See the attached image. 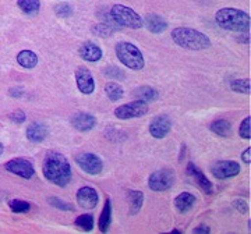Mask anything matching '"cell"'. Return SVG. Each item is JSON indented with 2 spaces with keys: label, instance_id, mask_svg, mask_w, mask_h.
Listing matches in <instances>:
<instances>
[{
  "label": "cell",
  "instance_id": "obj_13",
  "mask_svg": "<svg viewBox=\"0 0 251 234\" xmlns=\"http://www.w3.org/2000/svg\"><path fill=\"white\" fill-rule=\"evenodd\" d=\"M77 201L84 209H94L98 205V192L92 187H82L77 191Z\"/></svg>",
  "mask_w": 251,
  "mask_h": 234
},
{
  "label": "cell",
  "instance_id": "obj_23",
  "mask_svg": "<svg viewBox=\"0 0 251 234\" xmlns=\"http://www.w3.org/2000/svg\"><path fill=\"white\" fill-rule=\"evenodd\" d=\"M209 128H211V131H212V133L221 135V137H227V135L230 134V131H232V126H230V123H229L227 120H224V118L214 121Z\"/></svg>",
  "mask_w": 251,
  "mask_h": 234
},
{
  "label": "cell",
  "instance_id": "obj_20",
  "mask_svg": "<svg viewBox=\"0 0 251 234\" xmlns=\"http://www.w3.org/2000/svg\"><path fill=\"white\" fill-rule=\"evenodd\" d=\"M17 62L24 69H34L38 64V56L32 50H21L17 54Z\"/></svg>",
  "mask_w": 251,
  "mask_h": 234
},
{
  "label": "cell",
  "instance_id": "obj_33",
  "mask_svg": "<svg viewBox=\"0 0 251 234\" xmlns=\"http://www.w3.org/2000/svg\"><path fill=\"white\" fill-rule=\"evenodd\" d=\"M54 11H56V14L59 17H69V16H72L73 9L72 6H69V4H59V6L54 7Z\"/></svg>",
  "mask_w": 251,
  "mask_h": 234
},
{
  "label": "cell",
  "instance_id": "obj_6",
  "mask_svg": "<svg viewBox=\"0 0 251 234\" xmlns=\"http://www.w3.org/2000/svg\"><path fill=\"white\" fill-rule=\"evenodd\" d=\"M148 113V103L144 100H133L130 103L122 105L115 110V116L120 120H127V118H135L141 117Z\"/></svg>",
  "mask_w": 251,
  "mask_h": 234
},
{
  "label": "cell",
  "instance_id": "obj_27",
  "mask_svg": "<svg viewBox=\"0 0 251 234\" xmlns=\"http://www.w3.org/2000/svg\"><path fill=\"white\" fill-rule=\"evenodd\" d=\"M9 207L16 213H27L31 209V205L28 202H25V201H23V199H13V201H10Z\"/></svg>",
  "mask_w": 251,
  "mask_h": 234
},
{
  "label": "cell",
  "instance_id": "obj_17",
  "mask_svg": "<svg viewBox=\"0 0 251 234\" xmlns=\"http://www.w3.org/2000/svg\"><path fill=\"white\" fill-rule=\"evenodd\" d=\"M48 137V128H46L45 124L42 123H31L27 128V138L34 142V144H39L42 142Z\"/></svg>",
  "mask_w": 251,
  "mask_h": 234
},
{
  "label": "cell",
  "instance_id": "obj_28",
  "mask_svg": "<svg viewBox=\"0 0 251 234\" xmlns=\"http://www.w3.org/2000/svg\"><path fill=\"white\" fill-rule=\"evenodd\" d=\"M230 88L234 92L240 94H250V78H243V80H234L230 84Z\"/></svg>",
  "mask_w": 251,
  "mask_h": 234
},
{
  "label": "cell",
  "instance_id": "obj_36",
  "mask_svg": "<svg viewBox=\"0 0 251 234\" xmlns=\"http://www.w3.org/2000/svg\"><path fill=\"white\" fill-rule=\"evenodd\" d=\"M250 153H251V148H247V149H246V151H244V152H243V155H242L243 162L247 163V164H250V163H251Z\"/></svg>",
  "mask_w": 251,
  "mask_h": 234
},
{
  "label": "cell",
  "instance_id": "obj_8",
  "mask_svg": "<svg viewBox=\"0 0 251 234\" xmlns=\"http://www.w3.org/2000/svg\"><path fill=\"white\" fill-rule=\"evenodd\" d=\"M75 163L80 166V169L88 173L91 176H97L103 170V163L100 161V158L94 155V153H80L74 156Z\"/></svg>",
  "mask_w": 251,
  "mask_h": 234
},
{
  "label": "cell",
  "instance_id": "obj_30",
  "mask_svg": "<svg viewBox=\"0 0 251 234\" xmlns=\"http://www.w3.org/2000/svg\"><path fill=\"white\" fill-rule=\"evenodd\" d=\"M239 134L244 140H250L251 138V117H246L240 124L239 128Z\"/></svg>",
  "mask_w": 251,
  "mask_h": 234
},
{
  "label": "cell",
  "instance_id": "obj_1",
  "mask_svg": "<svg viewBox=\"0 0 251 234\" xmlns=\"http://www.w3.org/2000/svg\"><path fill=\"white\" fill-rule=\"evenodd\" d=\"M44 176L46 180L53 183L54 186L66 187L72 180V167L69 161L62 153L50 152L46 155L45 162L42 166Z\"/></svg>",
  "mask_w": 251,
  "mask_h": 234
},
{
  "label": "cell",
  "instance_id": "obj_3",
  "mask_svg": "<svg viewBox=\"0 0 251 234\" xmlns=\"http://www.w3.org/2000/svg\"><path fill=\"white\" fill-rule=\"evenodd\" d=\"M172 39L177 46L190 50H204L211 46V41L205 34L187 27L175 28L172 31Z\"/></svg>",
  "mask_w": 251,
  "mask_h": 234
},
{
  "label": "cell",
  "instance_id": "obj_14",
  "mask_svg": "<svg viewBox=\"0 0 251 234\" xmlns=\"http://www.w3.org/2000/svg\"><path fill=\"white\" fill-rule=\"evenodd\" d=\"M187 173L194 179V180L197 181V184L200 186V188L202 189L204 192L206 194H212V191H214V187H212V183L208 180L205 177V174L202 173V171L198 169L197 166L194 164V163H190L187 166Z\"/></svg>",
  "mask_w": 251,
  "mask_h": 234
},
{
  "label": "cell",
  "instance_id": "obj_26",
  "mask_svg": "<svg viewBox=\"0 0 251 234\" xmlns=\"http://www.w3.org/2000/svg\"><path fill=\"white\" fill-rule=\"evenodd\" d=\"M18 7L25 14H35L41 9V1L39 0H18Z\"/></svg>",
  "mask_w": 251,
  "mask_h": 234
},
{
  "label": "cell",
  "instance_id": "obj_9",
  "mask_svg": "<svg viewBox=\"0 0 251 234\" xmlns=\"http://www.w3.org/2000/svg\"><path fill=\"white\" fill-rule=\"evenodd\" d=\"M6 170L16 174L21 179H25L29 180L31 177H34L35 174V169L32 166V163L27 161V159H23V158H16V159H11L9 162L4 164Z\"/></svg>",
  "mask_w": 251,
  "mask_h": 234
},
{
  "label": "cell",
  "instance_id": "obj_39",
  "mask_svg": "<svg viewBox=\"0 0 251 234\" xmlns=\"http://www.w3.org/2000/svg\"><path fill=\"white\" fill-rule=\"evenodd\" d=\"M3 151H4V148H3V144L0 142V156L3 155Z\"/></svg>",
  "mask_w": 251,
  "mask_h": 234
},
{
  "label": "cell",
  "instance_id": "obj_18",
  "mask_svg": "<svg viewBox=\"0 0 251 234\" xmlns=\"http://www.w3.org/2000/svg\"><path fill=\"white\" fill-rule=\"evenodd\" d=\"M145 21H147V27L152 34H162L168 28V23L158 14H148L145 17Z\"/></svg>",
  "mask_w": 251,
  "mask_h": 234
},
{
  "label": "cell",
  "instance_id": "obj_5",
  "mask_svg": "<svg viewBox=\"0 0 251 234\" xmlns=\"http://www.w3.org/2000/svg\"><path fill=\"white\" fill-rule=\"evenodd\" d=\"M110 17L115 21V24L131 28V29H140L144 25L143 18L140 17L134 10L123 4H115L110 9Z\"/></svg>",
  "mask_w": 251,
  "mask_h": 234
},
{
  "label": "cell",
  "instance_id": "obj_16",
  "mask_svg": "<svg viewBox=\"0 0 251 234\" xmlns=\"http://www.w3.org/2000/svg\"><path fill=\"white\" fill-rule=\"evenodd\" d=\"M78 53L80 56L85 60V62H91V63H94V62H98L102 59V49L97 46L95 44H92V42H85V44H82L80 47V50H78Z\"/></svg>",
  "mask_w": 251,
  "mask_h": 234
},
{
  "label": "cell",
  "instance_id": "obj_35",
  "mask_svg": "<svg viewBox=\"0 0 251 234\" xmlns=\"http://www.w3.org/2000/svg\"><path fill=\"white\" fill-rule=\"evenodd\" d=\"M233 207L240 212V213H247L249 212V205L246 204L244 199H236L233 202Z\"/></svg>",
  "mask_w": 251,
  "mask_h": 234
},
{
  "label": "cell",
  "instance_id": "obj_38",
  "mask_svg": "<svg viewBox=\"0 0 251 234\" xmlns=\"http://www.w3.org/2000/svg\"><path fill=\"white\" fill-rule=\"evenodd\" d=\"M24 92L23 90H20V88H14V90H10V95L11 96H14V98H20L21 95H23Z\"/></svg>",
  "mask_w": 251,
  "mask_h": 234
},
{
  "label": "cell",
  "instance_id": "obj_4",
  "mask_svg": "<svg viewBox=\"0 0 251 234\" xmlns=\"http://www.w3.org/2000/svg\"><path fill=\"white\" fill-rule=\"evenodd\" d=\"M116 56L120 63L130 70H141L145 66L141 50L130 42H119L116 45Z\"/></svg>",
  "mask_w": 251,
  "mask_h": 234
},
{
  "label": "cell",
  "instance_id": "obj_31",
  "mask_svg": "<svg viewBox=\"0 0 251 234\" xmlns=\"http://www.w3.org/2000/svg\"><path fill=\"white\" fill-rule=\"evenodd\" d=\"M92 31H94V34L98 36H109L112 32H113V28L108 25L106 23H100L98 25H95V27L92 28Z\"/></svg>",
  "mask_w": 251,
  "mask_h": 234
},
{
  "label": "cell",
  "instance_id": "obj_37",
  "mask_svg": "<svg viewBox=\"0 0 251 234\" xmlns=\"http://www.w3.org/2000/svg\"><path fill=\"white\" fill-rule=\"evenodd\" d=\"M209 232H211V230H209V227L205 225L198 226V227L194 229V233H209Z\"/></svg>",
  "mask_w": 251,
  "mask_h": 234
},
{
  "label": "cell",
  "instance_id": "obj_10",
  "mask_svg": "<svg viewBox=\"0 0 251 234\" xmlns=\"http://www.w3.org/2000/svg\"><path fill=\"white\" fill-rule=\"evenodd\" d=\"M211 173L219 180L230 179L240 173V164L233 161H219L211 167Z\"/></svg>",
  "mask_w": 251,
  "mask_h": 234
},
{
  "label": "cell",
  "instance_id": "obj_15",
  "mask_svg": "<svg viewBox=\"0 0 251 234\" xmlns=\"http://www.w3.org/2000/svg\"><path fill=\"white\" fill-rule=\"evenodd\" d=\"M97 124V118L88 113H77L72 118V126L77 131H90Z\"/></svg>",
  "mask_w": 251,
  "mask_h": 234
},
{
  "label": "cell",
  "instance_id": "obj_24",
  "mask_svg": "<svg viewBox=\"0 0 251 234\" xmlns=\"http://www.w3.org/2000/svg\"><path fill=\"white\" fill-rule=\"evenodd\" d=\"M134 95L140 100H144V102H152L158 98V91L153 90L152 87H140L138 90L135 91Z\"/></svg>",
  "mask_w": 251,
  "mask_h": 234
},
{
  "label": "cell",
  "instance_id": "obj_7",
  "mask_svg": "<svg viewBox=\"0 0 251 234\" xmlns=\"http://www.w3.org/2000/svg\"><path fill=\"white\" fill-rule=\"evenodd\" d=\"M175 183V171L171 169H162L152 173L148 179V186L152 191H166L173 186Z\"/></svg>",
  "mask_w": 251,
  "mask_h": 234
},
{
  "label": "cell",
  "instance_id": "obj_11",
  "mask_svg": "<svg viewBox=\"0 0 251 234\" xmlns=\"http://www.w3.org/2000/svg\"><path fill=\"white\" fill-rule=\"evenodd\" d=\"M75 81H77V87H78L81 94L90 95V94H92L95 91L94 77H92L90 70H87L85 67L77 69V71H75Z\"/></svg>",
  "mask_w": 251,
  "mask_h": 234
},
{
  "label": "cell",
  "instance_id": "obj_29",
  "mask_svg": "<svg viewBox=\"0 0 251 234\" xmlns=\"http://www.w3.org/2000/svg\"><path fill=\"white\" fill-rule=\"evenodd\" d=\"M75 225L81 227L82 230H85V232H91L92 229H94V217L88 215V213H85V215H81V216L77 217V220H75Z\"/></svg>",
  "mask_w": 251,
  "mask_h": 234
},
{
  "label": "cell",
  "instance_id": "obj_34",
  "mask_svg": "<svg viewBox=\"0 0 251 234\" xmlns=\"http://www.w3.org/2000/svg\"><path fill=\"white\" fill-rule=\"evenodd\" d=\"M9 118L11 121H14V123H24L25 121V113L24 112H21V110H16V112H13V113H10Z\"/></svg>",
  "mask_w": 251,
  "mask_h": 234
},
{
  "label": "cell",
  "instance_id": "obj_21",
  "mask_svg": "<svg viewBox=\"0 0 251 234\" xmlns=\"http://www.w3.org/2000/svg\"><path fill=\"white\" fill-rule=\"evenodd\" d=\"M110 222H112V204H110V199H106L103 211L99 217V230L102 233H106L110 227Z\"/></svg>",
  "mask_w": 251,
  "mask_h": 234
},
{
  "label": "cell",
  "instance_id": "obj_19",
  "mask_svg": "<svg viewBox=\"0 0 251 234\" xmlns=\"http://www.w3.org/2000/svg\"><path fill=\"white\" fill-rule=\"evenodd\" d=\"M194 204H196V197L190 192H181L175 199V207L177 208V211L181 213L188 212Z\"/></svg>",
  "mask_w": 251,
  "mask_h": 234
},
{
  "label": "cell",
  "instance_id": "obj_25",
  "mask_svg": "<svg viewBox=\"0 0 251 234\" xmlns=\"http://www.w3.org/2000/svg\"><path fill=\"white\" fill-rule=\"evenodd\" d=\"M105 92H106L109 99L113 100V102L120 100L123 98V95H125L123 88H122L119 84H116V82H108V84L105 85Z\"/></svg>",
  "mask_w": 251,
  "mask_h": 234
},
{
  "label": "cell",
  "instance_id": "obj_22",
  "mask_svg": "<svg viewBox=\"0 0 251 234\" xmlns=\"http://www.w3.org/2000/svg\"><path fill=\"white\" fill-rule=\"evenodd\" d=\"M128 202H130V213L135 215L140 212L143 207L144 194L141 191H130L128 192Z\"/></svg>",
  "mask_w": 251,
  "mask_h": 234
},
{
  "label": "cell",
  "instance_id": "obj_12",
  "mask_svg": "<svg viewBox=\"0 0 251 234\" xmlns=\"http://www.w3.org/2000/svg\"><path fill=\"white\" fill-rule=\"evenodd\" d=\"M172 121L168 116H158L152 120V123L150 124V133L153 138H165L166 135L171 133Z\"/></svg>",
  "mask_w": 251,
  "mask_h": 234
},
{
  "label": "cell",
  "instance_id": "obj_2",
  "mask_svg": "<svg viewBox=\"0 0 251 234\" xmlns=\"http://www.w3.org/2000/svg\"><path fill=\"white\" fill-rule=\"evenodd\" d=\"M216 24L226 31L232 32H250V16L243 10L233 9V7H225L221 9L215 14Z\"/></svg>",
  "mask_w": 251,
  "mask_h": 234
},
{
  "label": "cell",
  "instance_id": "obj_32",
  "mask_svg": "<svg viewBox=\"0 0 251 234\" xmlns=\"http://www.w3.org/2000/svg\"><path fill=\"white\" fill-rule=\"evenodd\" d=\"M48 201H49L50 205H53L54 208H57V209H60V211H74V207H73L72 204L63 202L62 199L56 198V197H50Z\"/></svg>",
  "mask_w": 251,
  "mask_h": 234
}]
</instances>
